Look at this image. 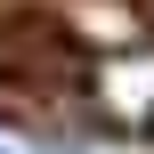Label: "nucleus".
I'll return each instance as SVG.
<instances>
[{"label":"nucleus","instance_id":"obj_1","mask_svg":"<svg viewBox=\"0 0 154 154\" xmlns=\"http://www.w3.org/2000/svg\"><path fill=\"white\" fill-rule=\"evenodd\" d=\"M89 89H97V106H106L114 122L146 130V122H154V49H138V57H106V65L89 73Z\"/></svg>","mask_w":154,"mask_h":154}]
</instances>
